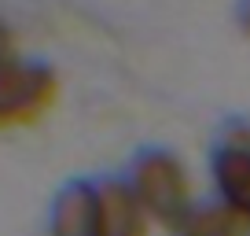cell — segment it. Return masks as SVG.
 Listing matches in <instances>:
<instances>
[{
  "label": "cell",
  "mask_w": 250,
  "mask_h": 236,
  "mask_svg": "<svg viewBox=\"0 0 250 236\" xmlns=\"http://www.w3.org/2000/svg\"><path fill=\"white\" fill-rule=\"evenodd\" d=\"M122 177L129 181L133 196L140 199V207L151 218V225H162L169 233L184 221V214L195 203L191 177H188L184 163L169 148H158V144L136 148Z\"/></svg>",
  "instance_id": "cell-1"
},
{
  "label": "cell",
  "mask_w": 250,
  "mask_h": 236,
  "mask_svg": "<svg viewBox=\"0 0 250 236\" xmlns=\"http://www.w3.org/2000/svg\"><path fill=\"white\" fill-rule=\"evenodd\" d=\"M59 100V74L44 59H26L0 67V133L30 129Z\"/></svg>",
  "instance_id": "cell-2"
},
{
  "label": "cell",
  "mask_w": 250,
  "mask_h": 236,
  "mask_svg": "<svg viewBox=\"0 0 250 236\" xmlns=\"http://www.w3.org/2000/svg\"><path fill=\"white\" fill-rule=\"evenodd\" d=\"M210 177L213 192L232 214L250 225V126L247 122H225L210 148Z\"/></svg>",
  "instance_id": "cell-3"
},
{
  "label": "cell",
  "mask_w": 250,
  "mask_h": 236,
  "mask_svg": "<svg viewBox=\"0 0 250 236\" xmlns=\"http://www.w3.org/2000/svg\"><path fill=\"white\" fill-rule=\"evenodd\" d=\"M48 236H100V199L96 181L70 177L48 203Z\"/></svg>",
  "instance_id": "cell-4"
},
{
  "label": "cell",
  "mask_w": 250,
  "mask_h": 236,
  "mask_svg": "<svg viewBox=\"0 0 250 236\" xmlns=\"http://www.w3.org/2000/svg\"><path fill=\"white\" fill-rule=\"evenodd\" d=\"M96 199H100V236H147L151 233V218L144 214L140 199L133 196V189L122 173L100 177Z\"/></svg>",
  "instance_id": "cell-5"
},
{
  "label": "cell",
  "mask_w": 250,
  "mask_h": 236,
  "mask_svg": "<svg viewBox=\"0 0 250 236\" xmlns=\"http://www.w3.org/2000/svg\"><path fill=\"white\" fill-rule=\"evenodd\" d=\"M173 236H250V225L221 199H195Z\"/></svg>",
  "instance_id": "cell-6"
},
{
  "label": "cell",
  "mask_w": 250,
  "mask_h": 236,
  "mask_svg": "<svg viewBox=\"0 0 250 236\" xmlns=\"http://www.w3.org/2000/svg\"><path fill=\"white\" fill-rule=\"evenodd\" d=\"M19 59V45H15V30L0 19V67H8Z\"/></svg>",
  "instance_id": "cell-7"
},
{
  "label": "cell",
  "mask_w": 250,
  "mask_h": 236,
  "mask_svg": "<svg viewBox=\"0 0 250 236\" xmlns=\"http://www.w3.org/2000/svg\"><path fill=\"white\" fill-rule=\"evenodd\" d=\"M232 19H235V26H239L243 37H250V0H235Z\"/></svg>",
  "instance_id": "cell-8"
}]
</instances>
